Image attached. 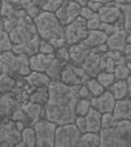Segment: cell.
<instances>
[{
  "label": "cell",
  "mask_w": 131,
  "mask_h": 147,
  "mask_svg": "<svg viewBox=\"0 0 131 147\" xmlns=\"http://www.w3.org/2000/svg\"><path fill=\"white\" fill-rule=\"evenodd\" d=\"M93 1H97V2H100L102 5H109V3H113L115 2V0H93Z\"/></svg>",
  "instance_id": "cell-50"
},
{
  "label": "cell",
  "mask_w": 131,
  "mask_h": 147,
  "mask_svg": "<svg viewBox=\"0 0 131 147\" xmlns=\"http://www.w3.org/2000/svg\"><path fill=\"white\" fill-rule=\"evenodd\" d=\"M128 82V88H129V98H131V75L127 79Z\"/></svg>",
  "instance_id": "cell-52"
},
{
  "label": "cell",
  "mask_w": 131,
  "mask_h": 147,
  "mask_svg": "<svg viewBox=\"0 0 131 147\" xmlns=\"http://www.w3.org/2000/svg\"><path fill=\"white\" fill-rule=\"evenodd\" d=\"M100 24H102V21H100L98 13H96L92 19H90V20L86 21V25H88L89 31L90 30H98L100 26Z\"/></svg>",
  "instance_id": "cell-42"
},
{
  "label": "cell",
  "mask_w": 131,
  "mask_h": 147,
  "mask_svg": "<svg viewBox=\"0 0 131 147\" xmlns=\"http://www.w3.org/2000/svg\"><path fill=\"white\" fill-rule=\"evenodd\" d=\"M93 48L89 47L86 44L83 42L71 45L69 46V51H70V62L77 65H81L84 62V60L89 57Z\"/></svg>",
  "instance_id": "cell-17"
},
{
  "label": "cell",
  "mask_w": 131,
  "mask_h": 147,
  "mask_svg": "<svg viewBox=\"0 0 131 147\" xmlns=\"http://www.w3.org/2000/svg\"><path fill=\"white\" fill-rule=\"evenodd\" d=\"M30 56L25 53H16L13 50L0 55L1 72L11 75L16 80L25 78L32 72Z\"/></svg>",
  "instance_id": "cell-5"
},
{
  "label": "cell",
  "mask_w": 131,
  "mask_h": 147,
  "mask_svg": "<svg viewBox=\"0 0 131 147\" xmlns=\"http://www.w3.org/2000/svg\"><path fill=\"white\" fill-rule=\"evenodd\" d=\"M22 108L24 109L26 115L30 119V124L31 126H34L38 120H41L44 118V106L32 102V101H26L24 104H22Z\"/></svg>",
  "instance_id": "cell-19"
},
{
  "label": "cell",
  "mask_w": 131,
  "mask_h": 147,
  "mask_svg": "<svg viewBox=\"0 0 131 147\" xmlns=\"http://www.w3.org/2000/svg\"><path fill=\"white\" fill-rule=\"evenodd\" d=\"M86 5L89 7L91 10H93L94 12H96V13H97V12H98V11H100V9L103 8V5H102L100 2H97V1H93V0H90Z\"/></svg>",
  "instance_id": "cell-48"
},
{
  "label": "cell",
  "mask_w": 131,
  "mask_h": 147,
  "mask_svg": "<svg viewBox=\"0 0 131 147\" xmlns=\"http://www.w3.org/2000/svg\"><path fill=\"white\" fill-rule=\"evenodd\" d=\"M81 132L75 123H67L57 126L56 130V147H74L78 146L81 137Z\"/></svg>",
  "instance_id": "cell-7"
},
{
  "label": "cell",
  "mask_w": 131,
  "mask_h": 147,
  "mask_svg": "<svg viewBox=\"0 0 131 147\" xmlns=\"http://www.w3.org/2000/svg\"><path fill=\"white\" fill-rule=\"evenodd\" d=\"M100 136L96 132H85L81 134L78 147H96L100 146Z\"/></svg>",
  "instance_id": "cell-25"
},
{
  "label": "cell",
  "mask_w": 131,
  "mask_h": 147,
  "mask_svg": "<svg viewBox=\"0 0 131 147\" xmlns=\"http://www.w3.org/2000/svg\"><path fill=\"white\" fill-rule=\"evenodd\" d=\"M33 20L42 39L49 42L56 49L68 46L64 38V26L54 12L43 10Z\"/></svg>",
  "instance_id": "cell-4"
},
{
  "label": "cell",
  "mask_w": 131,
  "mask_h": 147,
  "mask_svg": "<svg viewBox=\"0 0 131 147\" xmlns=\"http://www.w3.org/2000/svg\"><path fill=\"white\" fill-rule=\"evenodd\" d=\"M64 0H47L46 3L43 5V10L48 12H56L62 5Z\"/></svg>",
  "instance_id": "cell-40"
},
{
  "label": "cell",
  "mask_w": 131,
  "mask_h": 147,
  "mask_svg": "<svg viewBox=\"0 0 131 147\" xmlns=\"http://www.w3.org/2000/svg\"><path fill=\"white\" fill-rule=\"evenodd\" d=\"M126 61H127V62H131V53H129V55H127V56H126Z\"/></svg>",
  "instance_id": "cell-54"
},
{
  "label": "cell",
  "mask_w": 131,
  "mask_h": 147,
  "mask_svg": "<svg viewBox=\"0 0 131 147\" xmlns=\"http://www.w3.org/2000/svg\"><path fill=\"white\" fill-rule=\"evenodd\" d=\"M79 98H86V99H92L93 98L91 92L89 90V88L86 87L85 84H82L80 86V89H79Z\"/></svg>",
  "instance_id": "cell-47"
},
{
  "label": "cell",
  "mask_w": 131,
  "mask_h": 147,
  "mask_svg": "<svg viewBox=\"0 0 131 147\" xmlns=\"http://www.w3.org/2000/svg\"><path fill=\"white\" fill-rule=\"evenodd\" d=\"M55 58V55H45L42 53H37L31 56L30 62H31L32 71L37 72H46L49 64Z\"/></svg>",
  "instance_id": "cell-18"
},
{
  "label": "cell",
  "mask_w": 131,
  "mask_h": 147,
  "mask_svg": "<svg viewBox=\"0 0 131 147\" xmlns=\"http://www.w3.org/2000/svg\"><path fill=\"white\" fill-rule=\"evenodd\" d=\"M58 124L42 118L34 124V130L36 133L37 147H54L56 142V130Z\"/></svg>",
  "instance_id": "cell-6"
},
{
  "label": "cell",
  "mask_w": 131,
  "mask_h": 147,
  "mask_svg": "<svg viewBox=\"0 0 131 147\" xmlns=\"http://www.w3.org/2000/svg\"><path fill=\"white\" fill-rule=\"evenodd\" d=\"M85 85H86V87L89 88V90L91 92V94H92L93 97L100 96V95H102L105 90H106V88L97 81L96 78H91V79L85 83Z\"/></svg>",
  "instance_id": "cell-32"
},
{
  "label": "cell",
  "mask_w": 131,
  "mask_h": 147,
  "mask_svg": "<svg viewBox=\"0 0 131 147\" xmlns=\"http://www.w3.org/2000/svg\"><path fill=\"white\" fill-rule=\"evenodd\" d=\"M118 7L120 8L121 12L124 14H131V2H127V3H117Z\"/></svg>",
  "instance_id": "cell-49"
},
{
  "label": "cell",
  "mask_w": 131,
  "mask_h": 147,
  "mask_svg": "<svg viewBox=\"0 0 131 147\" xmlns=\"http://www.w3.org/2000/svg\"><path fill=\"white\" fill-rule=\"evenodd\" d=\"M115 32L108 36L106 45L109 50H118V51H124V48L127 45V38H128V34H127L126 30L124 27V21L116 23Z\"/></svg>",
  "instance_id": "cell-13"
},
{
  "label": "cell",
  "mask_w": 131,
  "mask_h": 147,
  "mask_svg": "<svg viewBox=\"0 0 131 147\" xmlns=\"http://www.w3.org/2000/svg\"><path fill=\"white\" fill-rule=\"evenodd\" d=\"M55 51H56V48L50 42L42 39L41 45H39V53H45V55H55Z\"/></svg>",
  "instance_id": "cell-41"
},
{
  "label": "cell",
  "mask_w": 131,
  "mask_h": 147,
  "mask_svg": "<svg viewBox=\"0 0 131 147\" xmlns=\"http://www.w3.org/2000/svg\"><path fill=\"white\" fill-rule=\"evenodd\" d=\"M22 141L24 142L26 147L36 146V133L34 126H26L22 131Z\"/></svg>",
  "instance_id": "cell-31"
},
{
  "label": "cell",
  "mask_w": 131,
  "mask_h": 147,
  "mask_svg": "<svg viewBox=\"0 0 131 147\" xmlns=\"http://www.w3.org/2000/svg\"><path fill=\"white\" fill-rule=\"evenodd\" d=\"M16 86V80L12 78L11 75L7 73H2L1 72V76H0V90L1 94L5 93H10Z\"/></svg>",
  "instance_id": "cell-30"
},
{
  "label": "cell",
  "mask_w": 131,
  "mask_h": 147,
  "mask_svg": "<svg viewBox=\"0 0 131 147\" xmlns=\"http://www.w3.org/2000/svg\"><path fill=\"white\" fill-rule=\"evenodd\" d=\"M107 38L108 36L100 30H90L88 37L84 39L83 42L91 48H96L106 44Z\"/></svg>",
  "instance_id": "cell-23"
},
{
  "label": "cell",
  "mask_w": 131,
  "mask_h": 147,
  "mask_svg": "<svg viewBox=\"0 0 131 147\" xmlns=\"http://www.w3.org/2000/svg\"><path fill=\"white\" fill-rule=\"evenodd\" d=\"M116 101L114 95L110 93V90L106 89L104 93L97 97H93L91 99L92 108L100 111L102 115L104 113H113L115 109Z\"/></svg>",
  "instance_id": "cell-12"
},
{
  "label": "cell",
  "mask_w": 131,
  "mask_h": 147,
  "mask_svg": "<svg viewBox=\"0 0 131 147\" xmlns=\"http://www.w3.org/2000/svg\"><path fill=\"white\" fill-rule=\"evenodd\" d=\"M116 80H127L131 75L130 69L127 67V64H118L115 67L114 70Z\"/></svg>",
  "instance_id": "cell-36"
},
{
  "label": "cell",
  "mask_w": 131,
  "mask_h": 147,
  "mask_svg": "<svg viewBox=\"0 0 131 147\" xmlns=\"http://www.w3.org/2000/svg\"><path fill=\"white\" fill-rule=\"evenodd\" d=\"M103 53H98L96 48H93L89 57L84 60V62L81 64V67L86 71L91 78H96V75L102 71L100 68V61H102Z\"/></svg>",
  "instance_id": "cell-16"
},
{
  "label": "cell",
  "mask_w": 131,
  "mask_h": 147,
  "mask_svg": "<svg viewBox=\"0 0 131 147\" xmlns=\"http://www.w3.org/2000/svg\"><path fill=\"white\" fill-rule=\"evenodd\" d=\"M108 90H110V93L114 95L116 100H121L129 97V88L127 80H116L114 84L108 88Z\"/></svg>",
  "instance_id": "cell-24"
},
{
  "label": "cell",
  "mask_w": 131,
  "mask_h": 147,
  "mask_svg": "<svg viewBox=\"0 0 131 147\" xmlns=\"http://www.w3.org/2000/svg\"><path fill=\"white\" fill-rule=\"evenodd\" d=\"M84 117H85V122H86V132L100 133L102 129V117H103L100 111H97L94 108H91Z\"/></svg>",
  "instance_id": "cell-21"
},
{
  "label": "cell",
  "mask_w": 131,
  "mask_h": 147,
  "mask_svg": "<svg viewBox=\"0 0 131 147\" xmlns=\"http://www.w3.org/2000/svg\"><path fill=\"white\" fill-rule=\"evenodd\" d=\"M81 9H82L81 5L71 0H64L62 5L55 12V14L63 26H67L80 16Z\"/></svg>",
  "instance_id": "cell-11"
},
{
  "label": "cell",
  "mask_w": 131,
  "mask_h": 147,
  "mask_svg": "<svg viewBox=\"0 0 131 147\" xmlns=\"http://www.w3.org/2000/svg\"><path fill=\"white\" fill-rule=\"evenodd\" d=\"M129 141H130V146H131V131H130V134H129Z\"/></svg>",
  "instance_id": "cell-56"
},
{
  "label": "cell",
  "mask_w": 131,
  "mask_h": 147,
  "mask_svg": "<svg viewBox=\"0 0 131 147\" xmlns=\"http://www.w3.org/2000/svg\"><path fill=\"white\" fill-rule=\"evenodd\" d=\"M116 27H117V25L116 24H109V23H102L100 24V26L98 30H100V31H103L107 35V36H109V35H111L114 32H115Z\"/></svg>",
  "instance_id": "cell-46"
},
{
  "label": "cell",
  "mask_w": 131,
  "mask_h": 147,
  "mask_svg": "<svg viewBox=\"0 0 131 147\" xmlns=\"http://www.w3.org/2000/svg\"><path fill=\"white\" fill-rule=\"evenodd\" d=\"M106 56H108L110 58L115 61L116 65L118 64H125L127 62L126 61V56L122 51H118V50H108L105 53Z\"/></svg>",
  "instance_id": "cell-38"
},
{
  "label": "cell",
  "mask_w": 131,
  "mask_h": 147,
  "mask_svg": "<svg viewBox=\"0 0 131 147\" xmlns=\"http://www.w3.org/2000/svg\"><path fill=\"white\" fill-rule=\"evenodd\" d=\"M116 3H127V2H131V0H115Z\"/></svg>",
  "instance_id": "cell-53"
},
{
  "label": "cell",
  "mask_w": 131,
  "mask_h": 147,
  "mask_svg": "<svg viewBox=\"0 0 131 147\" xmlns=\"http://www.w3.org/2000/svg\"><path fill=\"white\" fill-rule=\"evenodd\" d=\"M71 1H74V2H77L79 5H81L82 7L88 5V2H89L90 0H71Z\"/></svg>",
  "instance_id": "cell-51"
},
{
  "label": "cell",
  "mask_w": 131,
  "mask_h": 147,
  "mask_svg": "<svg viewBox=\"0 0 131 147\" xmlns=\"http://www.w3.org/2000/svg\"><path fill=\"white\" fill-rule=\"evenodd\" d=\"M113 113L117 119L127 120L131 123V98L127 97L125 99L117 100Z\"/></svg>",
  "instance_id": "cell-22"
},
{
  "label": "cell",
  "mask_w": 131,
  "mask_h": 147,
  "mask_svg": "<svg viewBox=\"0 0 131 147\" xmlns=\"http://www.w3.org/2000/svg\"><path fill=\"white\" fill-rule=\"evenodd\" d=\"M75 125L78 126L81 133H85L86 132V122H85V117L84 116H77L75 120H74Z\"/></svg>",
  "instance_id": "cell-44"
},
{
  "label": "cell",
  "mask_w": 131,
  "mask_h": 147,
  "mask_svg": "<svg viewBox=\"0 0 131 147\" xmlns=\"http://www.w3.org/2000/svg\"><path fill=\"white\" fill-rule=\"evenodd\" d=\"M88 34L89 28L86 25V20H84L81 16H79L72 23L64 26V38L68 46L83 42L88 37Z\"/></svg>",
  "instance_id": "cell-9"
},
{
  "label": "cell",
  "mask_w": 131,
  "mask_h": 147,
  "mask_svg": "<svg viewBox=\"0 0 131 147\" xmlns=\"http://www.w3.org/2000/svg\"><path fill=\"white\" fill-rule=\"evenodd\" d=\"M22 104L16 98V94L13 92L1 94L0 100V111L2 119H11L13 112L21 106Z\"/></svg>",
  "instance_id": "cell-15"
},
{
  "label": "cell",
  "mask_w": 131,
  "mask_h": 147,
  "mask_svg": "<svg viewBox=\"0 0 131 147\" xmlns=\"http://www.w3.org/2000/svg\"><path fill=\"white\" fill-rule=\"evenodd\" d=\"M126 64H127V67L130 69V71H131V62H127Z\"/></svg>",
  "instance_id": "cell-55"
},
{
  "label": "cell",
  "mask_w": 131,
  "mask_h": 147,
  "mask_svg": "<svg viewBox=\"0 0 131 147\" xmlns=\"http://www.w3.org/2000/svg\"><path fill=\"white\" fill-rule=\"evenodd\" d=\"M96 79L106 89L109 88L116 81L114 72H107V71H100V73L96 75Z\"/></svg>",
  "instance_id": "cell-33"
},
{
  "label": "cell",
  "mask_w": 131,
  "mask_h": 147,
  "mask_svg": "<svg viewBox=\"0 0 131 147\" xmlns=\"http://www.w3.org/2000/svg\"><path fill=\"white\" fill-rule=\"evenodd\" d=\"M26 83L33 88L36 87H42V86H49L52 81L45 72H37V71H32L29 75L25 78Z\"/></svg>",
  "instance_id": "cell-20"
},
{
  "label": "cell",
  "mask_w": 131,
  "mask_h": 147,
  "mask_svg": "<svg viewBox=\"0 0 131 147\" xmlns=\"http://www.w3.org/2000/svg\"><path fill=\"white\" fill-rule=\"evenodd\" d=\"M90 79L91 76L81 65L69 62L63 67L60 81L68 85H82L85 84Z\"/></svg>",
  "instance_id": "cell-10"
},
{
  "label": "cell",
  "mask_w": 131,
  "mask_h": 147,
  "mask_svg": "<svg viewBox=\"0 0 131 147\" xmlns=\"http://www.w3.org/2000/svg\"><path fill=\"white\" fill-rule=\"evenodd\" d=\"M63 67H64V64L55 57L54 60L52 61V63L49 64V67H48V69L46 70L45 73L52 79V81H60Z\"/></svg>",
  "instance_id": "cell-29"
},
{
  "label": "cell",
  "mask_w": 131,
  "mask_h": 147,
  "mask_svg": "<svg viewBox=\"0 0 131 147\" xmlns=\"http://www.w3.org/2000/svg\"><path fill=\"white\" fill-rule=\"evenodd\" d=\"M55 57L61 61L66 65L67 63L70 62V51H69V46H63L61 48H58L55 51Z\"/></svg>",
  "instance_id": "cell-37"
},
{
  "label": "cell",
  "mask_w": 131,
  "mask_h": 147,
  "mask_svg": "<svg viewBox=\"0 0 131 147\" xmlns=\"http://www.w3.org/2000/svg\"><path fill=\"white\" fill-rule=\"evenodd\" d=\"M22 8L32 19H35L43 11V7L39 0H21Z\"/></svg>",
  "instance_id": "cell-28"
},
{
  "label": "cell",
  "mask_w": 131,
  "mask_h": 147,
  "mask_svg": "<svg viewBox=\"0 0 131 147\" xmlns=\"http://www.w3.org/2000/svg\"><path fill=\"white\" fill-rule=\"evenodd\" d=\"M95 14H96V12H94L93 10H91L88 5H84V7H82V9H81L80 16L83 18L84 20L88 21V20H90V19H92Z\"/></svg>",
  "instance_id": "cell-45"
},
{
  "label": "cell",
  "mask_w": 131,
  "mask_h": 147,
  "mask_svg": "<svg viewBox=\"0 0 131 147\" xmlns=\"http://www.w3.org/2000/svg\"><path fill=\"white\" fill-rule=\"evenodd\" d=\"M97 13L100 16L102 23L116 24V23L124 21V13L121 12L120 8L116 2L103 5V8Z\"/></svg>",
  "instance_id": "cell-14"
},
{
  "label": "cell",
  "mask_w": 131,
  "mask_h": 147,
  "mask_svg": "<svg viewBox=\"0 0 131 147\" xmlns=\"http://www.w3.org/2000/svg\"><path fill=\"white\" fill-rule=\"evenodd\" d=\"M1 30L9 33L13 42L12 50L16 53H25L31 57L39 53L42 38L37 32L34 20L25 10L22 9L13 16L1 18Z\"/></svg>",
  "instance_id": "cell-2"
},
{
  "label": "cell",
  "mask_w": 131,
  "mask_h": 147,
  "mask_svg": "<svg viewBox=\"0 0 131 147\" xmlns=\"http://www.w3.org/2000/svg\"><path fill=\"white\" fill-rule=\"evenodd\" d=\"M116 67V63L113 59L106 56L105 53H103V57H102V61H100V68L102 71H107V72H114Z\"/></svg>",
  "instance_id": "cell-39"
},
{
  "label": "cell",
  "mask_w": 131,
  "mask_h": 147,
  "mask_svg": "<svg viewBox=\"0 0 131 147\" xmlns=\"http://www.w3.org/2000/svg\"><path fill=\"white\" fill-rule=\"evenodd\" d=\"M12 49H13V42L9 36V33L5 30H0V53L10 51Z\"/></svg>",
  "instance_id": "cell-34"
},
{
  "label": "cell",
  "mask_w": 131,
  "mask_h": 147,
  "mask_svg": "<svg viewBox=\"0 0 131 147\" xmlns=\"http://www.w3.org/2000/svg\"><path fill=\"white\" fill-rule=\"evenodd\" d=\"M48 98H49V89L47 86H42V87H36L32 92L29 100L38 105L45 106L47 104Z\"/></svg>",
  "instance_id": "cell-27"
},
{
  "label": "cell",
  "mask_w": 131,
  "mask_h": 147,
  "mask_svg": "<svg viewBox=\"0 0 131 147\" xmlns=\"http://www.w3.org/2000/svg\"><path fill=\"white\" fill-rule=\"evenodd\" d=\"M81 85H68L61 81H52L48 86L49 98L44 106V118L58 125L73 123L77 118L75 106Z\"/></svg>",
  "instance_id": "cell-1"
},
{
  "label": "cell",
  "mask_w": 131,
  "mask_h": 147,
  "mask_svg": "<svg viewBox=\"0 0 131 147\" xmlns=\"http://www.w3.org/2000/svg\"><path fill=\"white\" fill-rule=\"evenodd\" d=\"M124 27L128 34L127 40L131 44V14H124Z\"/></svg>",
  "instance_id": "cell-43"
},
{
  "label": "cell",
  "mask_w": 131,
  "mask_h": 147,
  "mask_svg": "<svg viewBox=\"0 0 131 147\" xmlns=\"http://www.w3.org/2000/svg\"><path fill=\"white\" fill-rule=\"evenodd\" d=\"M21 0H2L1 5V18L13 16L18 11L22 10Z\"/></svg>",
  "instance_id": "cell-26"
},
{
  "label": "cell",
  "mask_w": 131,
  "mask_h": 147,
  "mask_svg": "<svg viewBox=\"0 0 131 147\" xmlns=\"http://www.w3.org/2000/svg\"><path fill=\"white\" fill-rule=\"evenodd\" d=\"M130 131L131 123L129 121L117 119L114 113H104L102 117V129L100 131V146H130Z\"/></svg>",
  "instance_id": "cell-3"
},
{
  "label": "cell",
  "mask_w": 131,
  "mask_h": 147,
  "mask_svg": "<svg viewBox=\"0 0 131 147\" xmlns=\"http://www.w3.org/2000/svg\"><path fill=\"white\" fill-rule=\"evenodd\" d=\"M22 141V131L12 119H2L0 125V145L1 147H16Z\"/></svg>",
  "instance_id": "cell-8"
},
{
  "label": "cell",
  "mask_w": 131,
  "mask_h": 147,
  "mask_svg": "<svg viewBox=\"0 0 131 147\" xmlns=\"http://www.w3.org/2000/svg\"><path fill=\"white\" fill-rule=\"evenodd\" d=\"M92 108V104H91V99H86V98H79L77 106H75V112L77 116H85L90 109Z\"/></svg>",
  "instance_id": "cell-35"
}]
</instances>
